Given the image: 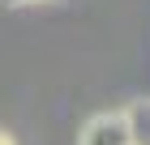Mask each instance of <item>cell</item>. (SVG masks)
I'll list each match as a JSON object with an SVG mask.
<instances>
[{"label": "cell", "instance_id": "277c9868", "mask_svg": "<svg viewBox=\"0 0 150 145\" xmlns=\"http://www.w3.org/2000/svg\"><path fill=\"white\" fill-rule=\"evenodd\" d=\"M0 145H17V141H13V132H4V128H0Z\"/></svg>", "mask_w": 150, "mask_h": 145}, {"label": "cell", "instance_id": "6da1fadb", "mask_svg": "<svg viewBox=\"0 0 150 145\" xmlns=\"http://www.w3.org/2000/svg\"><path fill=\"white\" fill-rule=\"evenodd\" d=\"M81 145H133L125 111H103L81 128Z\"/></svg>", "mask_w": 150, "mask_h": 145}, {"label": "cell", "instance_id": "3957f363", "mask_svg": "<svg viewBox=\"0 0 150 145\" xmlns=\"http://www.w3.org/2000/svg\"><path fill=\"white\" fill-rule=\"evenodd\" d=\"M0 4H9V9H22V4H47V0H0Z\"/></svg>", "mask_w": 150, "mask_h": 145}, {"label": "cell", "instance_id": "7a4b0ae2", "mask_svg": "<svg viewBox=\"0 0 150 145\" xmlns=\"http://www.w3.org/2000/svg\"><path fill=\"white\" fill-rule=\"evenodd\" d=\"M129 132H133V145H150V98H137L125 107Z\"/></svg>", "mask_w": 150, "mask_h": 145}]
</instances>
